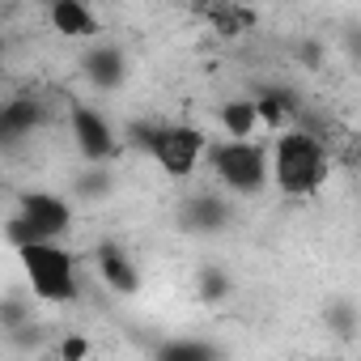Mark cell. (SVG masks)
<instances>
[{
	"label": "cell",
	"mask_w": 361,
	"mask_h": 361,
	"mask_svg": "<svg viewBox=\"0 0 361 361\" xmlns=\"http://www.w3.org/2000/svg\"><path fill=\"white\" fill-rule=\"evenodd\" d=\"M327 174H331V153L310 128H298V123L276 128L268 145V183L281 196H293V200L314 196Z\"/></svg>",
	"instance_id": "1"
},
{
	"label": "cell",
	"mask_w": 361,
	"mask_h": 361,
	"mask_svg": "<svg viewBox=\"0 0 361 361\" xmlns=\"http://www.w3.org/2000/svg\"><path fill=\"white\" fill-rule=\"evenodd\" d=\"M204 161L217 178V188H226L230 196H259L268 188V145L251 136H230L209 145Z\"/></svg>",
	"instance_id": "4"
},
{
	"label": "cell",
	"mask_w": 361,
	"mask_h": 361,
	"mask_svg": "<svg viewBox=\"0 0 361 361\" xmlns=\"http://www.w3.org/2000/svg\"><path fill=\"white\" fill-rule=\"evenodd\" d=\"M18 264L26 276V289L47 306H68L81 298V268L77 255L64 247V238H30L18 243Z\"/></svg>",
	"instance_id": "3"
},
{
	"label": "cell",
	"mask_w": 361,
	"mask_h": 361,
	"mask_svg": "<svg viewBox=\"0 0 361 361\" xmlns=\"http://www.w3.org/2000/svg\"><path fill=\"white\" fill-rule=\"evenodd\" d=\"M217 119H221L226 136H255V128H259L255 98H234V102H226V106L217 111Z\"/></svg>",
	"instance_id": "12"
},
{
	"label": "cell",
	"mask_w": 361,
	"mask_h": 361,
	"mask_svg": "<svg viewBox=\"0 0 361 361\" xmlns=\"http://www.w3.org/2000/svg\"><path fill=\"white\" fill-rule=\"evenodd\" d=\"M47 22L60 39L68 43H90L102 35V22L94 13L90 0H51V9H47Z\"/></svg>",
	"instance_id": "7"
},
{
	"label": "cell",
	"mask_w": 361,
	"mask_h": 361,
	"mask_svg": "<svg viewBox=\"0 0 361 361\" xmlns=\"http://www.w3.org/2000/svg\"><path fill=\"white\" fill-rule=\"evenodd\" d=\"M85 77H90V85H98V90H115V85L128 77L123 51H119V47H94V51H85Z\"/></svg>",
	"instance_id": "10"
},
{
	"label": "cell",
	"mask_w": 361,
	"mask_h": 361,
	"mask_svg": "<svg viewBox=\"0 0 361 361\" xmlns=\"http://www.w3.org/2000/svg\"><path fill=\"white\" fill-rule=\"evenodd\" d=\"M56 353H60V357H68V361H77V357H85V353H90V340L68 336V340H60V344H56Z\"/></svg>",
	"instance_id": "13"
},
{
	"label": "cell",
	"mask_w": 361,
	"mask_h": 361,
	"mask_svg": "<svg viewBox=\"0 0 361 361\" xmlns=\"http://www.w3.org/2000/svg\"><path fill=\"white\" fill-rule=\"evenodd\" d=\"M68 128H73V140H77V149H81V157L85 161H102V157H111L115 153V132H111V123L94 111V106H73L68 111Z\"/></svg>",
	"instance_id": "6"
},
{
	"label": "cell",
	"mask_w": 361,
	"mask_h": 361,
	"mask_svg": "<svg viewBox=\"0 0 361 361\" xmlns=\"http://www.w3.org/2000/svg\"><path fill=\"white\" fill-rule=\"evenodd\" d=\"M200 18L226 39H238L255 26V13L247 5H238V0H200Z\"/></svg>",
	"instance_id": "9"
},
{
	"label": "cell",
	"mask_w": 361,
	"mask_h": 361,
	"mask_svg": "<svg viewBox=\"0 0 361 361\" xmlns=\"http://www.w3.org/2000/svg\"><path fill=\"white\" fill-rule=\"evenodd\" d=\"M128 145H136L145 157H153V166L183 183L192 178L200 166H204V153H209V136L196 128V123H161V119H140L128 128Z\"/></svg>",
	"instance_id": "2"
},
{
	"label": "cell",
	"mask_w": 361,
	"mask_h": 361,
	"mask_svg": "<svg viewBox=\"0 0 361 361\" xmlns=\"http://www.w3.org/2000/svg\"><path fill=\"white\" fill-rule=\"evenodd\" d=\"M0 81H5V43H0Z\"/></svg>",
	"instance_id": "14"
},
{
	"label": "cell",
	"mask_w": 361,
	"mask_h": 361,
	"mask_svg": "<svg viewBox=\"0 0 361 361\" xmlns=\"http://www.w3.org/2000/svg\"><path fill=\"white\" fill-rule=\"evenodd\" d=\"M94 268L106 281V289H115V293H140V268H136V259L119 243H102L94 251Z\"/></svg>",
	"instance_id": "8"
},
{
	"label": "cell",
	"mask_w": 361,
	"mask_h": 361,
	"mask_svg": "<svg viewBox=\"0 0 361 361\" xmlns=\"http://www.w3.org/2000/svg\"><path fill=\"white\" fill-rule=\"evenodd\" d=\"M183 221H188V230H200V234H213V230H221V226L230 221V204H226L221 196H196V200L188 204V213H183Z\"/></svg>",
	"instance_id": "11"
},
{
	"label": "cell",
	"mask_w": 361,
	"mask_h": 361,
	"mask_svg": "<svg viewBox=\"0 0 361 361\" xmlns=\"http://www.w3.org/2000/svg\"><path fill=\"white\" fill-rule=\"evenodd\" d=\"M73 230V204L60 196V192H22L18 196V209L9 217V238L13 247L18 243H30V238H64Z\"/></svg>",
	"instance_id": "5"
}]
</instances>
